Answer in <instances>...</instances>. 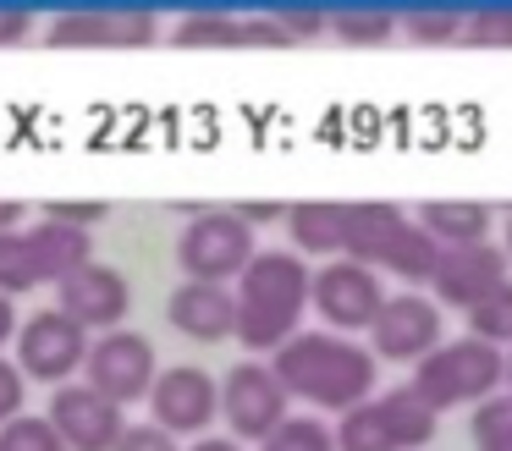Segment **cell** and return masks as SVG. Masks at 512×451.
I'll list each match as a JSON object with an SVG mask.
<instances>
[{
  "label": "cell",
  "instance_id": "1",
  "mask_svg": "<svg viewBox=\"0 0 512 451\" xmlns=\"http://www.w3.org/2000/svg\"><path fill=\"white\" fill-rule=\"evenodd\" d=\"M375 369H380L375 352L347 336H331V330H298L270 358V374L281 380V391L303 396L314 407H331V413H347V407L369 402Z\"/></svg>",
  "mask_w": 512,
  "mask_h": 451
},
{
  "label": "cell",
  "instance_id": "2",
  "mask_svg": "<svg viewBox=\"0 0 512 451\" xmlns=\"http://www.w3.org/2000/svg\"><path fill=\"white\" fill-rule=\"evenodd\" d=\"M309 264L298 253L281 248H259L248 259V270L237 275V330L232 336L243 341L248 352H276L298 336L303 308H309Z\"/></svg>",
  "mask_w": 512,
  "mask_h": 451
},
{
  "label": "cell",
  "instance_id": "3",
  "mask_svg": "<svg viewBox=\"0 0 512 451\" xmlns=\"http://www.w3.org/2000/svg\"><path fill=\"white\" fill-rule=\"evenodd\" d=\"M408 385L435 418H441L446 407H463V402L479 407L485 396H496V385H501V352L485 347V341H474V336L446 341V347L424 352V358L413 363Z\"/></svg>",
  "mask_w": 512,
  "mask_h": 451
},
{
  "label": "cell",
  "instance_id": "4",
  "mask_svg": "<svg viewBox=\"0 0 512 451\" xmlns=\"http://www.w3.org/2000/svg\"><path fill=\"white\" fill-rule=\"evenodd\" d=\"M254 253H259L254 226H243L232 209H199L177 237V264L188 270V281H210V286L237 281Z\"/></svg>",
  "mask_w": 512,
  "mask_h": 451
},
{
  "label": "cell",
  "instance_id": "5",
  "mask_svg": "<svg viewBox=\"0 0 512 451\" xmlns=\"http://www.w3.org/2000/svg\"><path fill=\"white\" fill-rule=\"evenodd\" d=\"M83 374H89V391H100L105 402L127 407V402H144L149 385H155L160 363L149 336H133V330H111V336H94L89 341V358H83Z\"/></svg>",
  "mask_w": 512,
  "mask_h": 451
},
{
  "label": "cell",
  "instance_id": "6",
  "mask_svg": "<svg viewBox=\"0 0 512 451\" xmlns=\"http://www.w3.org/2000/svg\"><path fill=\"white\" fill-rule=\"evenodd\" d=\"M89 330H78L67 314L39 308L23 330H17V374L23 380H45V385H67L89 358Z\"/></svg>",
  "mask_w": 512,
  "mask_h": 451
},
{
  "label": "cell",
  "instance_id": "7",
  "mask_svg": "<svg viewBox=\"0 0 512 451\" xmlns=\"http://www.w3.org/2000/svg\"><path fill=\"white\" fill-rule=\"evenodd\" d=\"M149 413H155V429H166L171 440L204 435L215 424V413H221V385L199 363H171L149 385Z\"/></svg>",
  "mask_w": 512,
  "mask_h": 451
},
{
  "label": "cell",
  "instance_id": "8",
  "mask_svg": "<svg viewBox=\"0 0 512 451\" xmlns=\"http://www.w3.org/2000/svg\"><path fill=\"white\" fill-rule=\"evenodd\" d=\"M309 303L325 314V325L331 330H369L380 314V303H386V286H380V275L369 270V264H353V259H331L325 270L309 275Z\"/></svg>",
  "mask_w": 512,
  "mask_h": 451
},
{
  "label": "cell",
  "instance_id": "9",
  "mask_svg": "<svg viewBox=\"0 0 512 451\" xmlns=\"http://www.w3.org/2000/svg\"><path fill=\"white\" fill-rule=\"evenodd\" d=\"M127 308H133V286H127L122 270H111V264L89 259L83 270H72L67 281L56 286V314H67L78 330H100V336H111V330H122Z\"/></svg>",
  "mask_w": 512,
  "mask_h": 451
},
{
  "label": "cell",
  "instance_id": "10",
  "mask_svg": "<svg viewBox=\"0 0 512 451\" xmlns=\"http://www.w3.org/2000/svg\"><path fill=\"white\" fill-rule=\"evenodd\" d=\"M292 396L281 391V380L270 374V363H232V374L221 380V413L232 424L237 440H265L270 429L287 418Z\"/></svg>",
  "mask_w": 512,
  "mask_h": 451
},
{
  "label": "cell",
  "instance_id": "11",
  "mask_svg": "<svg viewBox=\"0 0 512 451\" xmlns=\"http://www.w3.org/2000/svg\"><path fill=\"white\" fill-rule=\"evenodd\" d=\"M45 424L61 435L67 451H116L127 418H122V407L105 402L100 391H89V385H56Z\"/></svg>",
  "mask_w": 512,
  "mask_h": 451
},
{
  "label": "cell",
  "instance_id": "12",
  "mask_svg": "<svg viewBox=\"0 0 512 451\" xmlns=\"http://www.w3.org/2000/svg\"><path fill=\"white\" fill-rule=\"evenodd\" d=\"M369 341H375V358H391V363H419L424 352L441 347V308L419 292H402V297H386L369 325Z\"/></svg>",
  "mask_w": 512,
  "mask_h": 451
},
{
  "label": "cell",
  "instance_id": "13",
  "mask_svg": "<svg viewBox=\"0 0 512 451\" xmlns=\"http://www.w3.org/2000/svg\"><path fill=\"white\" fill-rule=\"evenodd\" d=\"M435 297L452 308H474L490 286L507 281V253L496 242H474V248H441L435 259Z\"/></svg>",
  "mask_w": 512,
  "mask_h": 451
},
{
  "label": "cell",
  "instance_id": "14",
  "mask_svg": "<svg viewBox=\"0 0 512 451\" xmlns=\"http://www.w3.org/2000/svg\"><path fill=\"white\" fill-rule=\"evenodd\" d=\"M171 325L193 341H226L237 330V297L226 286H210V281H182L166 303Z\"/></svg>",
  "mask_w": 512,
  "mask_h": 451
},
{
  "label": "cell",
  "instance_id": "15",
  "mask_svg": "<svg viewBox=\"0 0 512 451\" xmlns=\"http://www.w3.org/2000/svg\"><path fill=\"white\" fill-rule=\"evenodd\" d=\"M28 242V259H34V275L39 286H61L72 270H83V264L94 259V237L89 231H72V226H56V220H39V226L23 231Z\"/></svg>",
  "mask_w": 512,
  "mask_h": 451
},
{
  "label": "cell",
  "instance_id": "16",
  "mask_svg": "<svg viewBox=\"0 0 512 451\" xmlns=\"http://www.w3.org/2000/svg\"><path fill=\"white\" fill-rule=\"evenodd\" d=\"M413 226H419L435 248H474V242H490V204H474V198H435V204L419 209Z\"/></svg>",
  "mask_w": 512,
  "mask_h": 451
},
{
  "label": "cell",
  "instance_id": "17",
  "mask_svg": "<svg viewBox=\"0 0 512 451\" xmlns=\"http://www.w3.org/2000/svg\"><path fill=\"white\" fill-rule=\"evenodd\" d=\"M402 226H408V215H402L397 204H380V198H369V204H347V242H342V259L369 264V270H375L380 253H386V242L397 237Z\"/></svg>",
  "mask_w": 512,
  "mask_h": 451
},
{
  "label": "cell",
  "instance_id": "18",
  "mask_svg": "<svg viewBox=\"0 0 512 451\" xmlns=\"http://www.w3.org/2000/svg\"><path fill=\"white\" fill-rule=\"evenodd\" d=\"M287 231L298 242V253H314V259H342L347 242V204H287Z\"/></svg>",
  "mask_w": 512,
  "mask_h": 451
},
{
  "label": "cell",
  "instance_id": "19",
  "mask_svg": "<svg viewBox=\"0 0 512 451\" xmlns=\"http://www.w3.org/2000/svg\"><path fill=\"white\" fill-rule=\"evenodd\" d=\"M375 407H380V418H386L397 451H419V446H430V440H435V413L413 396V385H397V391L375 396Z\"/></svg>",
  "mask_w": 512,
  "mask_h": 451
},
{
  "label": "cell",
  "instance_id": "20",
  "mask_svg": "<svg viewBox=\"0 0 512 451\" xmlns=\"http://www.w3.org/2000/svg\"><path fill=\"white\" fill-rule=\"evenodd\" d=\"M435 259H441V248H435V242L424 237L419 226H413V220L386 242V253H380V264H386L391 275H402V281H413V286L435 275Z\"/></svg>",
  "mask_w": 512,
  "mask_h": 451
},
{
  "label": "cell",
  "instance_id": "21",
  "mask_svg": "<svg viewBox=\"0 0 512 451\" xmlns=\"http://www.w3.org/2000/svg\"><path fill=\"white\" fill-rule=\"evenodd\" d=\"M468 336L485 341V347H512V275L501 286H490L474 308H468Z\"/></svg>",
  "mask_w": 512,
  "mask_h": 451
},
{
  "label": "cell",
  "instance_id": "22",
  "mask_svg": "<svg viewBox=\"0 0 512 451\" xmlns=\"http://www.w3.org/2000/svg\"><path fill=\"white\" fill-rule=\"evenodd\" d=\"M331 435H336V451H397V440H391V429H386V418H380L375 402L347 407Z\"/></svg>",
  "mask_w": 512,
  "mask_h": 451
},
{
  "label": "cell",
  "instance_id": "23",
  "mask_svg": "<svg viewBox=\"0 0 512 451\" xmlns=\"http://www.w3.org/2000/svg\"><path fill=\"white\" fill-rule=\"evenodd\" d=\"M171 44H182V50H237V17L232 11H193V17L177 22Z\"/></svg>",
  "mask_w": 512,
  "mask_h": 451
},
{
  "label": "cell",
  "instance_id": "24",
  "mask_svg": "<svg viewBox=\"0 0 512 451\" xmlns=\"http://www.w3.org/2000/svg\"><path fill=\"white\" fill-rule=\"evenodd\" d=\"M474 451H512V391L507 396H485L468 418Z\"/></svg>",
  "mask_w": 512,
  "mask_h": 451
},
{
  "label": "cell",
  "instance_id": "25",
  "mask_svg": "<svg viewBox=\"0 0 512 451\" xmlns=\"http://www.w3.org/2000/svg\"><path fill=\"white\" fill-rule=\"evenodd\" d=\"M325 28H331L342 44H386L391 33H397V17H391V11L353 6V11H336V17H325Z\"/></svg>",
  "mask_w": 512,
  "mask_h": 451
},
{
  "label": "cell",
  "instance_id": "26",
  "mask_svg": "<svg viewBox=\"0 0 512 451\" xmlns=\"http://www.w3.org/2000/svg\"><path fill=\"white\" fill-rule=\"evenodd\" d=\"M457 44H474V50H512V6L463 11V33H457Z\"/></svg>",
  "mask_w": 512,
  "mask_h": 451
},
{
  "label": "cell",
  "instance_id": "27",
  "mask_svg": "<svg viewBox=\"0 0 512 451\" xmlns=\"http://www.w3.org/2000/svg\"><path fill=\"white\" fill-rule=\"evenodd\" d=\"M259 451H336V435L320 418H281V424L259 440Z\"/></svg>",
  "mask_w": 512,
  "mask_h": 451
},
{
  "label": "cell",
  "instance_id": "28",
  "mask_svg": "<svg viewBox=\"0 0 512 451\" xmlns=\"http://www.w3.org/2000/svg\"><path fill=\"white\" fill-rule=\"evenodd\" d=\"M56 50H105V11H67L45 33Z\"/></svg>",
  "mask_w": 512,
  "mask_h": 451
},
{
  "label": "cell",
  "instance_id": "29",
  "mask_svg": "<svg viewBox=\"0 0 512 451\" xmlns=\"http://www.w3.org/2000/svg\"><path fill=\"white\" fill-rule=\"evenodd\" d=\"M34 286H39V275H34V259H28L23 231H0V297L34 292Z\"/></svg>",
  "mask_w": 512,
  "mask_h": 451
},
{
  "label": "cell",
  "instance_id": "30",
  "mask_svg": "<svg viewBox=\"0 0 512 451\" xmlns=\"http://www.w3.org/2000/svg\"><path fill=\"white\" fill-rule=\"evenodd\" d=\"M0 451H67L61 435L34 413H17L12 424H0Z\"/></svg>",
  "mask_w": 512,
  "mask_h": 451
},
{
  "label": "cell",
  "instance_id": "31",
  "mask_svg": "<svg viewBox=\"0 0 512 451\" xmlns=\"http://www.w3.org/2000/svg\"><path fill=\"white\" fill-rule=\"evenodd\" d=\"M155 33H160L155 11H105V44H111V50L155 44Z\"/></svg>",
  "mask_w": 512,
  "mask_h": 451
},
{
  "label": "cell",
  "instance_id": "32",
  "mask_svg": "<svg viewBox=\"0 0 512 451\" xmlns=\"http://www.w3.org/2000/svg\"><path fill=\"white\" fill-rule=\"evenodd\" d=\"M402 28L413 33V44H457V33H463V11H408Z\"/></svg>",
  "mask_w": 512,
  "mask_h": 451
},
{
  "label": "cell",
  "instance_id": "33",
  "mask_svg": "<svg viewBox=\"0 0 512 451\" xmlns=\"http://www.w3.org/2000/svg\"><path fill=\"white\" fill-rule=\"evenodd\" d=\"M111 209L100 204V198H83V204H45V220H56V226H72V231H89L94 220H105Z\"/></svg>",
  "mask_w": 512,
  "mask_h": 451
},
{
  "label": "cell",
  "instance_id": "34",
  "mask_svg": "<svg viewBox=\"0 0 512 451\" xmlns=\"http://www.w3.org/2000/svg\"><path fill=\"white\" fill-rule=\"evenodd\" d=\"M23 396H28V380L17 374L12 358H0V424H12L23 413Z\"/></svg>",
  "mask_w": 512,
  "mask_h": 451
},
{
  "label": "cell",
  "instance_id": "35",
  "mask_svg": "<svg viewBox=\"0 0 512 451\" xmlns=\"http://www.w3.org/2000/svg\"><path fill=\"white\" fill-rule=\"evenodd\" d=\"M237 44H259V50H287V33L276 17H237Z\"/></svg>",
  "mask_w": 512,
  "mask_h": 451
},
{
  "label": "cell",
  "instance_id": "36",
  "mask_svg": "<svg viewBox=\"0 0 512 451\" xmlns=\"http://www.w3.org/2000/svg\"><path fill=\"white\" fill-rule=\"evenodd\" d=\"M276 17V28L287 33V44H303V39H314V33H325V11H270Z\"/></svg>",
  "mask_w": 512,
  "mask_h": 451
},
{
  "label": "cell",
  "instance_id": "37",
  "mask_svg": "<svg viewBox=\"0 0 512 451\" xmlns=\"http://www.w3.org/2000/svg\"><path fill=\"white\" fill-rule=\"evenodd\" d=\"M116 451H182V446L166 435V429H155V424H127L122 440H116Z\"/></svg>",
  "mask_w": 512,
  "mask_h": 451
},
{
  "label": "cell",
  "instance_id": "38",
  "mask_svg": "<svg viewBox=\"0 0 512 451\" xmlns=\"http://www.w3.org/2000/svg\"><path fill=\"white\" fill-rule=\"evenodd\" d=\"M28 28H34V11H12V6H0V50L6 44H23Z\"/></svg>",
  "mask_w": 512,
  "mask_h": 451
},
{
  "label": "cell",
  "instance_id": "39",
  "mask_svg": "<svg viewBox=\"0 0 512 451\" xmlns=\"http://www.w3.org/2000/svg\"><path fill=\"white\" fill-rule=\"evenodd\" d=\"M232 215L243 226H265V220H287V204H237Z\"/></svg>",
  "mask_w": 512,
  "mask_h": 451
},
{
  "label": "cell",
  "instance_id": "40",
  "mask_svg": "<svg viewBox=\"0 0 512 451\" xmlns=\"http://www.w3.org/2000/svg\"><path fill=\"white\" fill-rule=\"evenodd\" d=\"M17 336V308H12V297H0V347Z\"/></svg>",
  "mask_w": 512,
  "mask_h": 451
},
{
  "label": "cell",
  "instance_id": "41",
  "mask_svg": "<svg viewBox=\"0 0 512 451\" xmlns=\"http://www.w3.org/2000/svg\"><path fill=\"white\" fill-rule=\"evenodd\" d=\"M17 220H23V204H12V198H0V231H17Z\"/></svg>",
  "mask_w": 512,
  "mask_h": 451
},
{
  "label": "cell",
  "instance_id": "42",
  "mask_svg": "<svg viewBox=\"0 0 512 451\" xmlns=\"http://www.w3.org/2000/svg\"><path fill=\"white\" fill-rule=\"evenodd\" d=\"M193 451H243L237 440H193Z\"/></svg>",
  "mask_w": 512,
  "mask_h": 451
},
{
  "label": "cell",
  "instance_id": "43",
  "mask_svg": "<svg viewBox=\"0 0 512 451\" xmlns=\"http://www.w3.org/2000/svg\"><path fill=\"white\" fill-rule=\"evenodd\" d=\"M501 380H507V385H512V347H507V352H501Z\"/></svg>",
  "mask_w": 512,
  "mask_h": 451
},
{
  "label": "cell",
  "instance_id": "44",
  "mask_svg": "<svg viewBox=\"0 0 512 451\" xmlns=\"http://www.w3.org/2000/svg\"><path fill=\"white\" fill-rule=\"evenodd\" d=\"M501 253H507V264H512V209H507V248Z\"/></svg>",
  "mask_w": 512,
  "mask_h": 451
}]
</instances>
